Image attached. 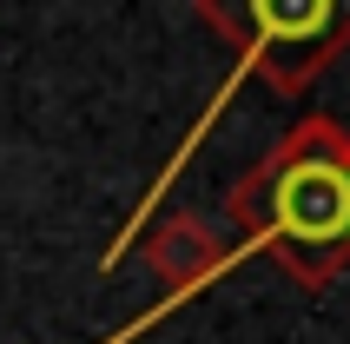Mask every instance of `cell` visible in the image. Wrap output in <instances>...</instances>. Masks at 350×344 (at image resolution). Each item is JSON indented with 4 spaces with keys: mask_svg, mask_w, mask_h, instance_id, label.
<instances>
[{
    "mask_svg": "<svg viewBox=\"0 0 350 344\" xmlns=\"http://www.w3.org/2000/svg\"><path fill=\"white\" fill-rule=\"evenodd\" d=\"M225 219L245 251H271L304 291H324L350 265V139L337 119L311 113L278 139L232 192Z\"/></svg>",
    "mask_w": 350,
    "mask_h": 344,
    "instance_id": "1",
    "label": "cell"
},
{
    "mask_svg": "<svg viewBox=\"0 0 350 344\" xmlns=\"http://www.w3.org/2000/svg\"><path fill=\"white\" fill-rule=\"evenodd\" d=\"M344 139H350V133H344Z\"/></svg>",
    "mask_w": 350,
    "mask_h": 344,
    "instance_id": "3",
    "label": "cell"
},
{
    "mask_svg": "<svg viewBox=\"0 0 350 344\" xmlns=\"http://www.w3.org/2000/svg\"><path fill=\"white\" fill-rule=\"evenodd\" d=\"M198 20L278 99H304L337 53H350V0H192Z\"/></svg>",
    "mask_w": 350,
    "mask_h": 344,
    "instance_id": "2",
    "label": "cell"
}]
</instances>
